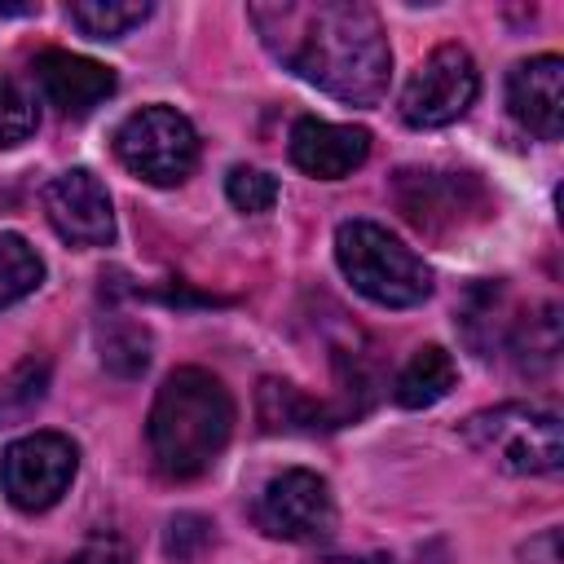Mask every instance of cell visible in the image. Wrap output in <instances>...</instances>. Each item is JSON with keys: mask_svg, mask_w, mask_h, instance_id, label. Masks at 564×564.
<instances>
[{"mask_svg": "<svg viewBox=\"0 0 564 564\" xmlns=\"http://www.w3.org/2000/svg\"><path fill=\"white\" fill-rule=\"evenodd\" d=\"M260 44L295 70L304 84L322 88L348 106H375L388 93L392 48L383 22L361 0H260L247 4Z\"/></svg>", "mask_w": 564, "mask_h": 564, "instance_id": "6da1fadb", "label": "cell"}, {"mask_svg": "<svg viewBox=\"0 0 564 564\" xmlns=\"http://www.w3.org/2000/svg\"><path fill=\"white\" fill-rule=\"evenodd\" d=\"M229 432H234V397L212 370L181 366L159 383L145 419V441L159 476L167 480L203 476L229 445Z\"/></svg>", "mask_w": 564, "mask_h": 564, "instance_id": "7a4b0ae2", "label": "cell"}, {"mask_svg": "<svg viewBox=\"0 0 564 564\" xmlns=\"http://www.w3.org/2000/svg\"><path fill=\"white\" fill-rule=\"evenodd\" d=\"M335 260L352 291L383 308L423 304L432 291V269L423 264V256L375 220H344L335 229Z\"/></svg>", "mask_w": 564, "mask_h": 564, "instance_id": "3957f363", "label": "cell"}, {"mask_svg": "<svg viewBox=\"0 0 564 564\" xmlns=\"http://www.w3.org/2000/svg\"><path fill=\"white\" fill-rule=\"evenodd\" d=\"M463 441L511 476H551L564 463L560 414L524 401H502L463 419Z\"/></svg>", "mask_w": 564, "mask_h": 564, "instance_id": "277c9868", "label": "cell"}, {"mask_svg": "<svg viewBox=\"0 0 564 564\" xmlns=\"http://www.w3.org/2000/svg\"><path fill=\"white\" fill-rule=\"evenodd\" d=\"M115 159L150 185H181L198 163V132L172 106H141L115 128Z\"/></svg>", "mask_w": 564, "mask_h": 564, "instance_id": "5b68a950", "label": "cell"}, {"mask_svg": "<svg viewBox=\"0 0 564 564\" xmlns=\"http://www.w3.org/2000/svg\"><path fill=\"white\" fill-rule=\"evenodd\" d=\"M476 93H480V70L471 53L463 44H441L405 79L397 110L410 128H445L471 110Z\"/></svg>", "mask_w": 564, "mask_h": 564, "instance_id": "8992f818", "label": "cell"}, {"mask_svg": "<svg viewBox=\"0 0 564 564\" xmlns=\"http://www.w3.org/2000/svg\"><path fill=\"white\" fill-rule=\"evenodd\" d=\"M79 471V449L70 436L62 432H31V436H18L4 458H0V485H4V498L35 516V511H48L53 502H62V494L70 489Z\"/></svg>", "mask_w": 564, "mask_h": 564, "instance_id": "52a82bcc", "label": "cell"}, {"mask_svg": "<svg viewBox=\"0 0 564 564\" xmlns=\"http://www.w3.org/2000/svg\"><path fill=\"white\" fill-rule=\"evenodd\" d=\"M392 198L401 216L423 234H449L467 220H485L494 212L485 185L471 172H436V167H405L392 181Z\"/></svg>", "mask_w": 564, "mask_h": 564, "instance_id": "ba28073f", "label": "cell"}, {"mask_svg": "<svg viewBox=\"0 0 564 564\" xmlns=\"http://www.w3.org/2000/svg\"><path fill=\"white\" fill-rule=\"evenodd\" d=\"M256 524L282 542H322L335 533V494L317 471L286 467L260 489Z\"/></svg>", "mask_w": 564, "mask_h": 564, "instance_id": "9c48e42d", "label": "cell"}, {"mask_svg": "<svg viewBox=\"0 0 564 564\" xmlns=\"http://www.w3.org/2000/svg\"><path fill=\"white\" fill-rule=\"evenodd\" d=\"M44 216L70 247H106L115 238V212L93 167H66L44 185Z\"/></svg>", "mask_w": 564, "mask_h": 564, "instance_id": "30bf717a", "label": "cell"}, {"mask_svg": "<svg viewBox=\"0 0 564 564\" xmlns=\"http://www.w3.org/2000/svg\"><path fill=\"white\" fill-rule=\"evenodd\" d=\"M507 106L533 137L555 141L564 132V62L555 53L516 62L507 75Z\"/></svg>", "mask_w": 564, "mask_h": 564, "instance_id": "8fae6325", "label": "cell"}, {"mask_svg": "<svg viewBox=\"0 0 564 564\" xmlns=\"http://www.w3.org/2000/svg\"><path fill=\"white\" fill-rule=\"evenodd\" d=\"M370 154V132L352 123H330L317 115L295 119L291 128V163L317 181L352 176Z\"/></svg>", "mask_w": 564, "mask_h": 564, "instance_id": "7c38bea8", "label": "cell"}, {"mask_svg": "<svg viewBox=\"0 0 564 564\" xmlns=\"http://www.w3.org/2000/svg\"><path fill=\"white\" fill-rule=\"evenodd\" d=\"M35 84L62 115L79 119V115H93L115 93V70L70 48H44L35 57Z\"/></svg>", "mask_w": 564, "mask_h": 564, "instance_id": "4fadbf2b", "label": "cell"}, {"mask_svg": "<svg viewBox=\"0 0 564 564\" xmlns=\"http://www.w3.org/2000/svg\"><path fill=\"white\" fill-rule=\"evenodd\" d=\"M458 330L471 352L498 357L516 330V308L502 282H476L458 304Z\"/></svg>", "mask_w": 564, "mask_h": 564, "instance_id": "5bb4252c", "label": "cell"}, {"mask_svg": "<svg viewBox=\"0 0 564 564\" xmlns=\"http://www.w3.org/2000/svg\"><path fill=\"white\" fill-rule=\"evenodd\" d=\"M256 414L264 432H317V427H339V414L330 401H317L300 392L286 379H260L256 392Z\"/></svg>", "mask_w": 564, "mask_h": 564, "instance_id": "9a60e30c", "label": "cell"}, {"mask_svg": "<svg viewBox=\"0 0 564 564\" xmlns=\"http://www.w3.org/2000/svg\"><path fill=\"white\" fill-rule=\"evenodd\" d=\"M454 379H458L454 357H449L441 344H423V348H414V357L401 366V375H397V383H392V397H397V405H405V410H427V405H436V401L454 388Z\"/></svg>", "mask_w": 564, "mask_h": 564, "instance_id": "2e32d148", "label": "cell"}, {"mask_svg": "<svg viewBox=\"0 0 564 564\" xmlns=\"http://www.w3.org/2000/svg\"><path fill=\"white\" fill-rule=\"evenodd\" d=\"M150 348H154V339H150V330H145L141 322H132V317H123V313L101 317V326H97V352H101V366H106L110 375H119V379L145 375Z\"/></svg>", "mask_w": 564, "mask_h": 564, "instance_id": "e0dca14e", "label": "cell"}, {"mask_svg": "<svg viewBox=\"0 0 564 564\" xmlns=\"http://www.w3.org/2000/svg\"><path fill=\"white\" fill-rule=\"evenodd\" d=\"M48 375H53V366L40 352L22 357L18 366H9L0 375V427L22 423V419H31L40 410V401L48 397Z\"/></svg>", "mask_w": 564, "mask_h": 564, "instance_id": "ac0fdd59", "label": "cell"}, {"mask_svg": "<svg viewBox=\"0 0 564 564\" xmlns=\"http://www.w3.org/2000/svg\"><path fill=\"white\" fill-rule=\"evenodd\" d=\"M507 348L520 361V370H546L560 352V308L542 304V308L516 317V330H511Z\"/></svg>", "mask_w": 564, "mask_h": 564, "instance_id": "d6986e66", "label": "cell"}, {"mask_svg": "<svg viewBox=\"0 0 564 564\" xmlns=\"http://www.w3.org/2000/svg\"><path fill=\"white\" fill-rule=\"evenodd\" d=\"M66 13L93 40H123L132 26L150 18V4L145 0H75Z\"/></svg>", "mask_w": 564, "mask_h": 564, "instance_id": "ffe728a7", "label": "cell"}, {"mask_svg": "<svg viewBox=\"0 0 564 564\" xmlns=\"http://www.w3.org/2000/svg\"><path fill=\"white\" fill-rule=\"evenodd\" d=\"M44 282V260L22 234H0V308L26 300Z\"/></svg>", "mask_w": 564, "mask_h": 564, "instance_id": "44dd1931", "label": "cell"}, {"mask_svg": "<svg viewBox=\"0 0 564 564\" xmlns=\"http://www.w3.org/2000/svg\"><path fill=\"white\" fill-rule=\"evenodd\" d=\"M35 128H40L35 97L26 93V84L18 75L0 70V145H22Z\"/></svg>", "mask_w": 564, "mask_h": 564, "instance_id": "7402d4cb", "label": "cell"}, {"mask_svg": "<svg viewBox=\"0 0 564 564\" xmlns=\"http://www.w3.org/2000/svg\"><path fill=\"white\" fill-rule=\"evenodd\" d=\"M225 194H229V203H234L238 212L260 216V212H269V207L278 203V181H273L264 167L238 163V167H229V176H225Z\"/></svg>", "mask_w": 564, "mask_h": 564, "instance_id": "603a6c76", "label": "cell"}, {"mask_svg": "<svg viewBox=\"0 0 564 564\" xmlns=\"http://www.w3.org/2000/svg\"><path fill=\"white\" fill-rule=\"evenodd\" d=\"M212 529H216V524H212L207 516L181 511V516H172V520H167L163 551H167L172 560H194V555H203V551L216 542V533H212Z\"/></svg>", "mask_w": 564, "mask_h": 564, "instance_id": "cb8c5ba5", "label": "cell"}, {"mask_svg": "<svg viewBox=\"0 0 564 564\" xmlns=\"http://www.w3.org/2000/svg\"><path fill=\"white\" fill-rule=\"evenodd\" d=\"M57 564H132V551H128V542L123 538H115V533H93L88 542H79L66 560H57Z\"/></svg>", "mask_w": 564, "mask_h": 564, "instance_id": "d4e9b609", "label": "cell"}, {"mask_svg": "<svg viewBox=\"0 0 564 564\" xmlns=\"http://www.w3.org/2000/svg\"><path fill=\"white\" fill-rule=\"evenodd\" d=\"M317 564H392L388 555H366V560H317Z\"/></svg>", "mask_w": 564, "mask_h": 564, "instance_id": "484cf974", "label": "cell"}]
</instances>
